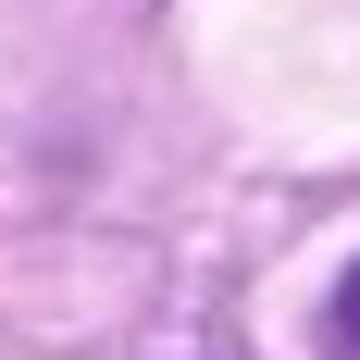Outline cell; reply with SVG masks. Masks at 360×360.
<instances>
[{
  "instance_id": "obj_1",
  "label": "cell",
  "mask_w": 360,
  "mask_h": 360,
  "mask_svg": "<svg viewBox=\"0 0 360 360\" xmlns=\"http://www.w3.org/2000/svg\"><path fill=\"white\" fill-rule=\"evenodd\" d=\"M335 348L360 360V274H348V286H335Z\"/></svg>"
}]
</instances>
